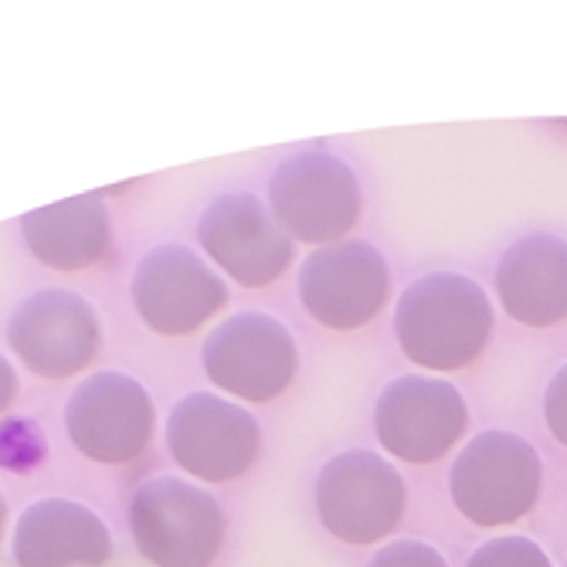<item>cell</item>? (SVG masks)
Wrapping results in <instances>:
<instances>
[{
    "label": "cell",
    "instance_id": "obj_1",
    "mask_svg": "<svg viewBox=\"0 0 567 567\" xmlns=\"http://www.w3.org/2000/svg\"><path fill=\"white\" fill-rule=\"evenodd\" d=\"M496 313L486 289L462 272H429L411 282L394 306V337L415 368L455 374L489 350Z\"/></svg>",
    "mask_w": 567,
    "mask_h": 567
},
{
    "label": "cell",
    "instance_id": "obj_2",
    "mask_svg": "<svg viewBox=\"0 0 567 567\" xmlns=\"http://www.w3.org/2000/svg\"><path fill=\"white\" fill-rule=\"evenodd\" d=\"M449 493L473 527L499 530L520 524L544 493L540 452L517 432H480L452 462Z\"/></svg>",
    "mask_w": 567,
    "mask_h": 567
},
{
    "label": "cell",
    "instance_id": "obj_3",
    "mask_svg": "<svg viewBox=\"0 0 567 567\" xmlns=\"http://www.w3.org/2000/svg\"><path fill=\"white\" fill-rule=\"evenodd\" d=\"M136 550L153 567H212L225 547L228 520L221 503L187 480H146L130 499Z\"/></svg>",
    "mask_w": 567,
    "mask_h": 567
},
{
    "label": "cell",
    "instance_id": "obj_4",
    "mask_svg": "<svg viewBox=\"0 0 567 567\" xmlns=\"http://www.w3.org/2000/svg\"><path fill=\"white\" fill-rule=\"evenodd\" d=\"M269 208L282 231L302 245H337L357 228L364 190L350 164L327 150H299L269 181Z\"/></svg>",
    "mask_w": 567,
    "mask_h": 567
},
{
    "label": "cell",
    "instance_id": "obj_5",
    "mask_svg": "<svg viewBox=\"0 0 567 567\" xmlns=\"http://www.w3.org/2000/svg\"><path fill=\"white\" fill-rule=\"evenodd\" d=\"M313 499L327 534L350 547L388 540L408 513L404 476L384 455L368 449H347L323 462Z\"/></svg>",
    "mask_w": 567,
    "mask_h": 567
},
{
    "label": "cell",
    "instance_id": "obj_6",
    "mask_svg": "<svg viewBox=\"0 0 567 567\" xmlns=\"http://www.w3.org/2000/svg\"><path fill=\"white\" fill-rule=\"evenodd\" d=\"M200 364L208 381L228 398L269 404L292 388L299 374V347L282 320L248 309L208 333Z\"/></svg>",
    "mask_w": 567,
    "mask_h": 567
},
{
    "label": "cell",
    "instance_id": "obj_7",
    "mask_svg": "<svg viewBox=\"0 0 567 567\" xmlns=\"http://www.w3.org/2000/svg\"><path fill=\"white\" fill-rule=\"evenodd\" d=\"M470 432V404L452 381L401 374L374 404V435L384 452L408 466H432Z\"/></svg>",
    "mask_w": 567,
    "mask_h": 567
},
{
    "label": "cell",
    "instance_id": "obj_8",
    "mask_svg": "<svg viewBox=\"0 0 567 567\" xmlns=\"http://www.w3.org/2000/svg\"><path fill=\"white\" fill-rule=\"evenodd\" d=\"M302 309L333 333H357L371 327L391 299L388 259L360 238L323 245L299 266Z\"/></svg>",
    "mask_w": 567,
    "mask_h": 567
},
{
    "label": "cell",
    "instance_id": "obj_9",
    "mask_svg": "<svg viewBox=\"0 0 567 567\" xmlns=\"http://www.w3.org/2000/svg\"><path fill=\"white\" fill-rule=\"evenodd\" d=\"M130 296L136 317L157 337H190L228 306V286L187 245H157L136 262Z\"/></svg>",
    "mask_w": 567,
    "mask_h": 567
},
{
    "label": "cell",
    "instance_id": "obj_10",
    "mask_svg": "<svg viewBox=\"0 0 567 567\" xmlns=\"http://www.w3.org/2000/svg\"><path fill=\"white\" fill-rule=\"evenodd\" d=\"M197 241L231 282L266 289L296 262V241L282 231L272 208L251 190L215 197L197 221Z\"/></svg>",
    "mask_w": 567,
    "mask_h": 567
},
{
    "label": "cell",
    "instance_id": "obj_11",
    "mask_svg": "<svg viewBox=\"0 0 567 567\" xmlns=\"http://www.w3.org/2000/svg\"><path fill=\"white\" fill-rule=\"evenodd\" d=\"M167 449L187 476L231 483L255 466L262 452V429L238 401L212 391H190L167 419Z\"/></svg>",
    "mask_w": 567,
    "mask_h": 567
},
{
    "label": "cell",
    "instance_id": "obj_12",
    "mask_svg": "<svg viewBox=\"0 0 567 567\" xmlns=\"http://www.w3.org/2000/svg\"><path fill=\"white\" fill-rule=\"evenodd\" d=\"M157 429L150 391L120 371L85 378L65 404L69 442L99 466H126L140 458Z\"/></svg>",
    "mask_w": 567,
    "mask_h": 567
},
{
    "label": "cell",
    "instance_id": "obj_13",
    "mask_svg": "<svg viewBox=\"0 0 567 567\" xmlns=\"http://www.w3.org/2000/svg\"><path fill=\"white\" fill-rule=\"evenodd\" d=\"M8 343L31 374L65 381L82 374L99 353V313L72 289H38L11 313Z\"/></svg>",
    "mask_w": 567,
    "mask_h": 567
},
{
    "label": "cell",
    "instance_id": "obj_14",
    "mask_svg": "<svg viewBox=\"0 0 567 567\" xmlns=\"http://www.w3.org/2000/svg\"><path fill=\"white\" fill-rule=\"evenodd\" d=\"M496 296L503 313L530 330H550L567 320V241L534 231L513 241L496 266Z\"/></svg>",
    "mask_w": 567,
    "mask_h": 567
},
{
    "label": "cell",
    "instance_id": "obj_15",
    "mask_svg": "<svg viewBox=\"0 0 567 567\" xmlns=\"http://www.w3.org/2000/svg\"><path fill=\"white\" fill-rule=\"evenodd\" d=\"M18 567H106L113 534L79 499L44 496L31 503L14 527Z\"/></svg>",
    "mask_w": 567,
    "mask_h": 567
},
{
    "label": "cell",
    "instance_id": "obj_16",
    "mask_svg": "<svg viewBox=\"0 0 567 567\" xmlns=\"http://www.w3.org/2000/svg\"><path fill=\"white\" fill-rule=\"evenodd\" d=\"M34 259L55 272H82L113 259V218L99 194H75L21 218Z\"/></svg>",
    "mask_w": 567,
    "mask_h": 567
},
{
    "label": "cell",
    "instance_id": "obj_17",
    "mask_svg": "<svg viewBox=\"0 0 567 567\" xmlns=\"http://www.w3.org/2000/svg\"><path fill=\"white\" fill-rule=\"evenodd\" d=\"M466 567H554L547 550L520 534H503L473 550Z\"/></svg>",
    "mask_w": 567,
    "mask_h": 567
},
{
    "label": "cell",
    "instance_id": "obj_18",
    "mask_svg": "<svg viewBox=\"0 0 567 567\" xmlns=\"http://www.w3.org/2000/svg\"><path fill=\"white\" fill-rule=\"evenodd\" d=\"M44 458V435L31 419L0 422V466L11 473H28Z\"/></svg>",
    "mask_w": 567,
    "mask_h": 567
},
{
    "label": "cell",
    "instance_id": "obj_19",
    "mask_svg": "<svg viewBox=\"0 0 567 567\" xmlns=\"http://www.w3.org/2000/svg\"><path fill=\"white\" fill-rule=\"evenodd\" d=\"M368 567H449V560L425 540H391L371 557Z\"/></svg>",
    "mask_w": 567,
    "mask_h": 567
},
{
    "label": "cell",
    "instance_id": "obj_20",
    "mask_svg": "<svg viewBox=\"0 0 567 567\" xmlns=\"http://www.w3.org/2000/svg\"><path fill=\"white\" fill-rule=\"evenodd\" d=\"M544 422H547V432L554 435V442L567 449V364H560L554 371V378L547 381Z\"/></svg>",
    "mask_w": 567,
    "mask_h": 567
},
{
    "label": "cell",
    "instance_id": "obj_21",
    "mask_svg": "<svg viewBox=\"0 0 567 567\" xmlns=\"http://www.w3.org/2000/svg\"><path fill=\"white\" fill-rule=\"evenodd\" d=\"M18 398V371L11 368V360L0 353V415L14 404Z\"/></svg>",
    "mask_w": 567,
    "mask_h": 567
},
{
    "label": "cell",
    "instance_id": "obj_22",
    "mask_svg": "<svg viewBox=\"0 0 567 567\" xmlns=\"http://www.w3.org/2000/svg\"><path fill=\"white\" fill-rule=\"evenodd\" d=\"M4 530H8V503L0 496V540H4Z\"/></svg>",
    "mask_w": 567,
    "mask_h": 567
}]
</instances>
